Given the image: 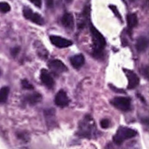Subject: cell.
Listing matches in <instances>:
<instances>
[{"label": "cell", "mask_w": 149, "mask_h": 149, "mask_svg": "<svg viewBox=\"0 0 149 149\" xmlns=\"http://www.w3.org/2000/svg\"><path fill=\"white\" fill-rule=\"evenodd\" d=\"M110 126V121L107 119H104L100 121V127L104 129H107Z\"/></svg>", "instance_id": "21"}, {"label": "cell", "mask_w": 149, "mask_h": 149, "mask_svg": "<svg viewBox=\"0 0 149 149\" xmlns=\"http://www.w3.org/2000/svg\"><path fill=\"white\" fill-rule=\"evenodd\" d=\"M136 134H137V132L132 128L120 127L119 129L117 130L116 134H114L113 141L116 145H121L125 141L135 137Z\"/></svg>", "instance_id": "3"}, {"label": "cell", "mask_w": 149, "mask_h": 149, "mask_svg": "<svg viewBox=\"0 0 149 149\" xmlns=\"http://www.w3.org/2000/svg\"><path fill=\"white\" fill-rule=\"evenodd\" d=\"M89 7H86L84 11L81 13L80 17H79V22H78V26L79 28H83L86 24V20L89 18Z\"/></svg>", "instance_id": "15"}, {"label": "cell", "mask_w": 149, "mask_h": 149, "mask_svg": "<svg viewBox=\"0 0 149 149\" xmlns=\"http://www.w3.org/2000/svg\"><path fill=\"white\" fill-rule=\"evenodd\" d=\"M76 135L78 137L86 139H95L98 136L95 122L91 115H85L84 118L79 122Z\"/></svg>", "instance_id": "1"}, {"label": "cell", "mask_w": 149, "mask_h": 149, "mask_svg": "<svg viewBox=\"0 0 149 149\" xmlns=\"http://www.w3.org/2000/svg\"><path fill=\"white\" fill-rule=\"evenodd\" d=\"M61 22L63 24V25L68 29H72L73 28V25H74V19H73V16L69 13V12H66L63 15L62 17V19H61Z\"/></svg>", "instance_id": "13"}, {"label": "cell", "mask_w": 149, "mask_h": 149, "mask_svg": "<svg viewBox=\"0 0 149 149\" xmlns=\"http://www.w3.org/2000/svg\"><path fill=\"white\" fill-rule=\"evenodd\" d=\"M54 102L56 106L60 107H65L69 105L70 100L67 96V93L64 90H60L58 92V93L55 96Z\"/></svg>", "instance_id": "7"}, {"label": "cell", "mask_w": 149, "mask_h": 149, "mask_svg": "<svg viewBox=\"0 0 149 149\" xmlns=\"http://www.w3.org/2000/svg\"><path fill=\"white\" fill-rule=\"evenodd\" d=\"M111 104L123 112H127L131 109V99L128 97H115L111 100Z\"/></svg>", "instance_id": "4"}, {"label": "cell", "mask_w": 149, "mask_h": 149, "mask_svg": "<svg viewBox=\"0 0 149 149\" xmlns=\"http://www.w3.org/2000/svg\"><path fill=\"white\" fill-rule=\"evenodd\" d=\"M48 67L51 69V71L56 74L63 73L65 72L68 71V68L65 66V65L58 59H52L48 62Z\"/></svg>", "instance_id": "6"}, {"label": "cell", "mask_w": 149, "mask_h": 149, "mask_svg": "<svg viewBox=\"0 0 149 149\" xmlns=\"http://www.w3.org/2000/svg\"><path fill=\"white\" fill-rule=\"evenodd\" d=\"M109 7H110V8L112 9V10L116 14V16H117L120 19H121V21H122V18H121V17H120V14L119 10H117V7H116V6H114V5H110Z\"/></svg>", "instance_id": "22"}, {"label": "cell", "mask_w": 149, "mask_h": 149, "mask_svg": "<svg viewBox=\"0 0 149 149\" xmlns=\"http://www.w3.org/2000/svg\"><path fill=\"white\" fill-rule=\"evenodd\" d=\"M132 1H133V0H132Z\"/></svg>", "instance_id": "26"}, {"label": "cell", "mask_w": 149, "mask_h": 149, "mask_svg": "<svg viewBox=\"0 0 149 149\" xmlns=\"http://www.w3.org/2000/svg\"><path fill=\"white\" fill-rule=\"evenodd\" d=\"M23 15H24V17L26 19H29V20L32 21L33 23H35L37 24H39V25L44 24L43 17L39 14L36 13V12H33L29 7H24V9H23Z\"/></svg>", "instance_id": "5"}, {"label": "cell", "mask_w": 149, "mask_h": 149, "mask_svg": "<svg viewBox=\"0 0 149 149\" xmlns=\"http://www.w3.org/2000/svg\"><path fill=\"white\" fill-rule=\"evenodd\" d=\"M124 72L128 79V86H127L128 89H134L135 87H137L138 85L140 84V79L137 76V74H135L131 70L124 69Z\"/></svg>", "instance_id": "9"}, {"label": "cell", "mask_w": 149, "mask_h": 149, "mask_svg": "<svg viewBox=\"0 0 149 149\" xmlns=\"http://www.w3.org/2000/svg\"><path fill=\"white\" fill-rule=\"evenodd\" d=\"M50 41L52 42V45L58 48H65V47H69L72 45V42L69 39L64 38L62 37L58 36H50Z\"/></svg>", "instance_id": "8"}, {"label": "cell", "mask_w": 149, "mask_h": 149, "mask_svg": "<svg viewBox=\"0 0 149 149\" xmlns=\"http://www.w3.org/2000/svg\"><path fill=\"white\" fill-rule=\"evenodd\" d=\"M148 47V39L146 37H140L136 42V48L139 52H144Z\"/></svg>", "instance_id": "14"}, {"label": "cell", "mask_w": 149, "mask_h": 149, "mask_svg": "<svg viewBox=\"0 0 149 149\" xmlns=\"http://www.w3.org/2000/svg\"><path fill=\"white\" fill-rule=\"evenodd\" d=\"M35 6L37 7H41V0H30Z\"/></svg>", "instance_id": "24"}, {"label": "cell", "mask_w": 149, "mask_h": 149, "mask_svg": "<svg viewBox=\"0 0 149 149\" xmlns=\"http://www.w3.org/2000/svg\"><path fill=\"white\" fill-rule=\"evenodd\" d=\"M40 79L41 82L47 86L48 88H52L54 86V79L52 78V76L51 75V73L45 70V69H42L41 72H40Z\"/></svg>", "instance_id": "10"}, {"label": "cell", "mask_w": 149, "mask_h": 149, "mask_svg": "<svg viewBox=\"0 0 149 149\" xmlns=\"http://www.w3.org/2000/svg\"><path fill=\"white\" fill-rule=\"evenodd\" d=\"M10 6L9 3H7L6 2H0V12L5 13L10 11Z\"/></svg>", "instance_id": "19"}, {"label": "cell", "mask_w": 149, "mask_h": 149, "mask_svg": "<svg viewBox=\"0 0 149 149\" xmlns=\"http://www.w3.org/2000/svg\"><path fill=\"white\" fill-rule=\"evenodd\" d=\"M18 52H19V47H15V48L11 49L10 53H11V55H12L13 57H16V56L17 55Z\"/></svg>", "instance_id": "23"}, {"label": "cell", "mask_w": 149, "mask_h": 149, "mask_svg": "<svg viewBox=\"0 0 149 149\" xmlns=\"http://www.w3.org/2000/svg\"><path fill=\"white\" fill-rule=\"evenodd\" d=\"M37 53L39 57H41L42 58H46L48 56V52L47 50L44 47V45L38 42V48H37Z\"/></svg>", "instance_id": "18"}, {"label": "cell", "mask_w": 149, "mask_h": 149, "mask_svg": "<svg viewBox=\"0 0 149 149\" xmlns=\"http://www.w3.org/2000/svg\"><path fill=\"white\" fill-rule=\"evenodd\" d=\"M127 26H128L129 31H131L132 29L136 27L138 24V17H137L136 14H134V13L127 15Z\"/></svg>", "instance_id": "16"}, {"label": "cell", "mask_w": 149, "mask_h": 149, "mask_svg": "<svg viewBox=\"0 0 149 149\" xmlns=\"http://www.w3.org/2000/svg\"><path fill=\"white\" fill-rule=\"evenodd\" d=\"M70 61H71L72 65L74 68L79 69L85 64V57L82 54H77V55H74L73 57H72Z\"/></svg>", "instance_id": "12"}, {"label": "cell", "mask_w": 149, "mask_h": 149, "mask_svg": "<svg viewBox=\"0 0 149 149\" xmlns=\"http://www.w3.org/2000/svg\"><path fill=\"white\" fill-rule=\"evenodd\" d=\"M21 85H22L23 88H24V89H26V90H32V89L34 88L33 86H32L27 79H23V80L21 81Z\"/></svg>", "instance_id": "20"}, {"label": "cell", "mask_w": 149, "mask_h": 149, "mask_svg": "<svg viewBox=\"0 0 149 149\" xmlns=\"http://www.w3.org/2000/svg\"><path fill=\"white\" fill-rule=\"evenodd\" d=\"M89 28L93 39V53L94 56L99 57L104 52V49L107 45V42L104 36L95 28V26L90 21H89Z\"/></svg>", "instance_id": "2"}, {"label": "cell", "mask_w": 149, "mask_h": 149, "mask_svg": "<svg viewBox=\"0 0 149 149\" xmlns=\"http://www.w3.org/2000/svg\"><path fill=\"white\" fill-rule=\"evenodd\" d=\"M42 100V95L38 93H33L31 94H28L24 97V101L31 106H34L39 103Z\"/></svg>", "instance_id": "11"}, {"label": "cell", "mask_w": 149, "mask_h": 149, "mask_svg": "<svg viewBox=\"0 0 149 149\" xmlns=\"http://www.w3.org/2000/svg\"><path fill=\"white\" fill-rule=\"evenodd\" d=\"M10 93V88L8 86H3L0 89V104H3L7 101Z\"/></svg>", "instance_id": "17"}, {"label": "cell", "mask_w": 149, "mask_h": 149, "mask_svg": "<svg viewBox=\"0 0 149 149\" xmlns=\"http://www.w3.org/2000/svg\"><path fill=\"white\" fill-rule=\"evenodd\" d=\"M46 4L49 8L53 7V0H46Z\"/></svg>", "instance_id": "25"}]
</instances>
